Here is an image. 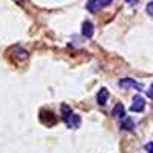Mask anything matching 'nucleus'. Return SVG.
Returning <instances> with one entry per match:
<instances>
[{"label": "nucleus", "mask_w": 153, "mask_h": 153, "mask_svg": "<svg viewBox=\"0 0 153 153\" xmlns=\"http://www.w3.org/2000/svg\"><path fill=\"white\" fill-rule=\"evenodd\" d=\"M146 109V101L141 95H133V100H132V106H130V110L132 112H136V113H141L144 112Z\"/></svg>", "instance_id": "obj_1"}, {"label": "nucleus", "mask_w": 153, "mask_h": 153, "mask_svg": "<svg viewBox=\"0 0 153 153\" xmlns=\"http://www.w3.org/2000/svg\"><path fill=\"white\" fill-rule=\"evenodd\" d=\"M63 120H65V123H66V126L69 127V129H76V127L80 126V123H81L80 117H78V115H75V113H71L69 117L63 118Z\"/></svg>", "instance_id": "obj_2"}, {"label": "nucleus", "mask_w": 153, "mask_h": 153, "mask_svg": "<svg viewBox=\"0 0 153 153\" xmlns=\"http://www.w3.org/2000/svg\"><path fill=\"white\" fill-rule=\"evenodd\" d=\"M118 84L121 87H133V89H136V91H141L143 89L141 84H139L138 81H135V80H132V78H123V80H120Z\"/></svg>", "instance_id": "obj_3"}, {"label": "nucleus", "mask_w": 153, "mask_h": 153, "mask_svg": "<svg viewBox=\"0 0 153 153\" xmlns=\"http://www.w3.org/2000/svg\"><path fill=\"white\" fill-rule=\"evenodd\" d=\"M107 98H109V91H107L106 87H101L100 92L97 94V103L100 106H104L107 103Z\"/></svg>", "instance_id": "obj_4"}, {"label": "nucleus", "mask_w": 153, "mask_h": 153, "mask_svg": "<svg viewBox=\"0 0 153 153\" xmlns=\"http://www.w3.org/2000/svg\"><path fill=\"white\" fill-rule=\"evenodd\" d=\"M81 34L84 35V37H87V38H91L92 35H94V25L91 23V22H83V26H81Z\"/></svg>", "instance_id": "obj_5"}, {"label": "nucleus", "mask_w": 153, "mask_h": 153, "mask_svg": "<svg viewBox=\"0 0 153 153\" xmlns=\"http://www.w3.org/2000/svg\"><path fill=\"white\" fill-rule=\"evenodd\" d=\"M11 52H16V58L19 60V61H25V60H26L28 58V52H26V51H25V49H22V48H19V46H16V48H12L11 49Z\"/></svg>", "instance_id": "obj_6"}, {"label": "nucleus", "mask_w": 153, "mask_h": 153, "mask_svg": "<svg viewBox=\"0 0 153 153\" xmlns=\"http://www.w3.org/2000/svg\"><path fill=\"white\" fill-rule=\"evenodd\" d=\"M112 117L120 118V120H123V118L126 117V109H124V106H123L121 103H118L117 106L113 107V110H112Z\"/></svg>", "instance_id": "obj_7"}, {"label": "nucleus", "mask_w": 153, "mask_h": 153, "mask_svg": "<svg viewBox=\"0 0 153 153\" xmlns=\"http://www.w3.org/2000/svg\"><path fill=\"white\" fill-rule=\"evenodd\" d=\"M133 127H135V123L130 117H124L121 120V129L123 130H133Z\"/></svg>", "instance_id": "obj_8"}, {"label": "nucleus", "mask_w": 153, "mask_h": 153, "mask_svg": "<svg viewBox=\"0 0 153 153\" xmlns=\"http://www.w3.org/2000/svg\"><path fill=\"white\" fill-rule=\"evenodd\" d=\"M87 9H89V12H98L100 9H101V5H100V2L98 0H89L87 2Z\"/></svg>", "instance_id": "obj_9"}, {"label": "nucleus", "mask_w": 153, "mask_h": 153, "mask_svg": "<svg viewBox=\"0 0 153 153\" xmlns=\"http://www.w3.org/2000/svg\"><path fill=\"white\" fill-rule=\"evenodd\" d=\"M146 12L153 19V2H149V3H147V6H146Z\"/></svg>", "instance_id": "obj_10"}, {"label": "nucleus", "mask_w": 153, "mask_h": 153, "mask_svg": "<svg viewBox=\"0 0 153 153\" xmlns=\"http://www.w3.org/2000/svg\"><path fill=\"white\" fill-rule=\"evenodd\" d=\"M98 2H100L101 8H104V6H109V5L113 2V0H98Z\"/></svg>", "instance_id": "obj_11"}, {"label": "nucleus", "mask_w": 153, "mask_h": 153, "mask_svg": "<svg viewBox=\"0 0 153 153\" xmlns=\"http://www.w3.org/2000/svg\"><path fill=\"white\" fill-rule=\"evenodd\" d=\"M144 149H146V150H147L149 153H153V143H147Z\"/></svg>", "instance_id": "obj_12"}, {"label": "nucleus", "mask_w": 153, "mask_h": 153, "mask_svg": "<svg viewBox=\"0 0 153 153\" xmlns=\"http://www.w3.org/2000/svg\"><path fill=\"white\" fill-rule=\"evenodd\" d=\"M147 97L153 100V84H152V86L149 87V91H147Z\"/></svg>", "instance_id": "obj_13"}, {"label": "nucleus", "mask_w": 153, "mask_h": 153, "mask_svg": "<svg viewBox=\"0 0 153 153\" xmlns=\"http://www.w3.org/2000/svg\"><path fill=\"white\" fill-rule=\"evenodd\" d=\"M126 2L129 3V5H132V6H135V5L138 3V0H126Z\"/></svg>", "instance_id": "obj_14"}, {"label": "nucleus", "mask_w": 153, "mask_h": 153, "mask_svg": "<svg viewBox=\"0 0 153 153\" xmlns=\"http://www.w3.org/2000/svg\"><path fill=\"white\" fill-rule=\"evenodd\" d=\"M17 2H22V0H17Z\"/></svg>", "instance_id": "obj_15"}]
</instances>
